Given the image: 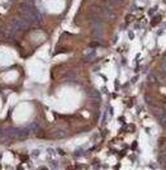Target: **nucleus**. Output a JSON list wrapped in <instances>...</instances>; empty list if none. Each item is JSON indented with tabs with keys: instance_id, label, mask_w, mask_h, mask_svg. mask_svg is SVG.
<instances>
[{
	"instance_id": "f257e3e1",
	"label": "nucleus",
	"mask_w": 166,
	"mask_h": 170,
	"mask_svg": "<svg viewBox=\"0 0 166 170\" xmlns=\"http://www.w3.org/2000/svg\"><path fill=\"white\" fill-rule=\"evenodd\" d=\"M19 15L22 19H24L25 22H38L39 20V14L37 10H34L31 5H28L27 3H22L19 4Z\"/></svg>"
}]
</instances>
